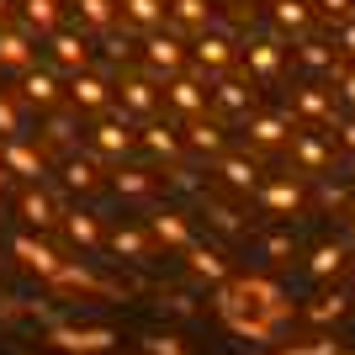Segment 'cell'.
Masks as SVG:
<instances>
[{
    "mask_svg": "<svg viewBox=\"0 0 355 355\" xmlns=\"http://www.w3.org/2000/svg\"><path fill=\"white\" fill-rule=\"evenodd\" d=\"M117 6L122 0H74V16H80V27L85 32H112L117 27Z\"/></svg>",
    "mask_w": 355,
    "mask_h": 355,
    "instance_id": "obj_35",
    "label": "cell"
},
{
    "mask_svg": "<svg viewBox=\"0 0 355 355\" xmlns=\"http://www.w3.org/2000/svg\"><path fill=\"white\" fill-rule=\"evenodd\" d=\"M329 128H334V148L355 159V112H340V117L329 122Z\"/></svg>",
    "mask_w": 355,
    "mask_h": 355,
    "instance_id": "obj_42",
    "label": "cell"
},
{
    "mask_svg": "<svg viewBox=\"0 0 355 355\" xmlns=\"http://www.w3.org/2000/svg\"><path fill=\"white\" fill-rule=\"evenodd\" d=\"M11 11H16V0H0V27L11 21Z\"/></svg>",
    "mask_w": 355,
    "mask_h": 355,
    "instance_id": "obj_48",
    "label": "cell"
},
{
    "mask_svg": "<svg viewBox=\"0 0 355 355\" xmlns=\"http://www.w3.org/2000/svg\"><path fill=\"white\" fill-rule=\"evenodd\" d=\"M313 16H318V11H313V0H270V27H276V32H292V37H297V32H308Z\"/></svg>",
    "mask_w": 355,
    "mask_h": 355,
    "instance_id": "obj_30",
    "label": "cell"
},
{
    "mask_svg": "<svg viewBox=\"0 0 355 355\" xmlns=\"http://www.w3.org/2000/svg\"><path fill=\"white\" fill-rule=\"evenodd\" d=\"M297 254V234L292 228H282V234H266V239H254V260L260 266H286Z\"/></svg>",
    "mask_w": 355,
    "mask_h": 355,
    "instance_id": "obj_37",
    "label": "cell"
},
{
    "mask_svg": "<svg viewBox=\"0 0 355 355\" xmlns=\"http://www.w3.org/2000/svg\"><path fill=\"white\" fill-rule=\"evenodd\" d=\"M340 355H355V350H340Z\"/></svg>",
    "mask_w": 355,
    "mask_h": 355,
    "instance_id": "obj_51",
    "label": "cell"
},
{
    "mask_svg": "<svg viewBox=\"0 0 355 355\" xmlns=\"http://www.w3.org/2000/svg\"><path fill=\"white\" fill-rule=\"evenodd\" d=\"M218 186L234 196H250L260 186V159L254 154H218Z\"/></svg>",
    "mask_w": 355,
    "mask_h": 355,
    "instance_id": "obj_18",
    "label": "cell"
},
{
    "mask_svg": "<svg viewBox=\"0 0 355 355\" xmlns=\"http://www.w3.org/2000/svg\"><path fill=\"white\" fill-rule=\"evenodd\" d=\"M138 148L159 154V159H175L186 144H180V128H170V122H154V117H148V128L138 133Z\"/></svg>",
    "mask_w": 355,
    "mask_h": 355,
    "instance_id": "obj_34",
    "label": "cell"
},
{
    "mask_svg": "<svg viewBox=\"0 0 355 355\" xmlns=\"http://www.w3.org/2000/svg\"><path fill=\"white\" fill-rule=\"evenodd\" d=\"M138 355H196V350L175 329H148V334H138Z\"/></svg>",
    "mask_w": 355,
    "mask_h": 355,
    "instance_id": "obj_38",
    "label": "cell"
},
{
    "mask_svg": "<svg viewBox=\"0 0 355 355\" xmlns=\"http://www.w3.org/2000/svg\"><path fill=\"white\" fill-rule=\"evenodd\" d=\"M292 122L286 117H270V112H250L244 117V138H250V148L254 154H276V148H286L292 144Z\"/></svg>",
    "mask_w": 355,
    "mask_h": 355,
    "instance_id": "obj_13",
    "label": "cell"
},
{
    "mask_svg": "<svg viewBox=\"0 0 355 355\" xmlns=\"http://www.w3.org/2000/svg\"><path fill=\"white\" fill-rule=\"evenodd\" d=\"M345 345L334 340V334H308V340H282L270 355H340Z\"/></svg>",
    "mask_w": 355,
    "mask_h": 355,
    "instance_id": "obj_39",
    "label": "cell"
},
{
    "mask_svg": "<svg viewBox=\"0 0 355 355\" xmlns=\"http://www.w3.org/2000/svg\"><path fill=\"white\" fill-rule=\"evenodd\" d=\"M218 21V6L212 0H170V27L175 32H202Z\"/></svg>",
    "mask_w": 355,
    "mask_h": 355,
    "instance_id": "obj_28",
    "label": "cell"
},
{
    "mask_svg": "<svg viewBox=\"0 0 355 355\" xmlns=\"http://www.w3.org/2000/svg\"><path fill=\"white\" fill-rule=\"evenodd\" d=\"M212 313H218L223 324H228V334H239V340H254V345H282V324H270L266 313L254 308H239V302H212Z\"/></svg>",
    "mask_w": 355,
    "mask_h": 355,
    "instance_id": "obj_6",
    "label": "cell"
},
{
    "mask_svg": "<svg viewBox=\"0 0 355 355\" xmlns=\"http://www.w3.org/2000/svg\"><path fill=\"white\" fill-rule=\"evenodd\" d=\"M350 302H355V297L345 292V286H329V292L297 302V318H302L308 329H329V324H340V318H350Z\"/></svg>",
    "mask_w": 355,
    "mask_h": 355,
    "instance_id": "obj_12",
    "label": "cell"
},
{
    "mask_svg": "<svg viewBox=\"0 0 355 355\" xmlns=\"http://www.w3.org/2000/svg\"><path fill=\"white\" fill-rule=\"evenodd\" d=\"M112 250H117L128 266H148V260H154V234H148V228H117V234H112Z\"/></svg>",
    "mask_w": 355,
    "mask_h": 355,
    "instance_id": "obj_31",
    "label": "cell"
},
{
    "mask_svg": "<svg viewBox=\"0 0 355 355\" xmlns=\"http://www.w3.org/2000/svg\"><path fill=\"white\" fill-rule=\"evenodd\" d=\"M11 254L32 270V276H43V282H59L64 266H69L53 244H43V239H32V234H16V239H11Z\"/></svg>",
    "mask_w": 355,
    "mask_h": 355,
    "instance_id": "obj_9",
    "label": "cell"
},
{
    "mask_svg": "<svg viewBox=\"0 0 355 355\" xmlns=\"http://www.w3.org/2000/svg\"><path fill=\"white\" fill-rule=\"evenodd\" d=\"M64 234H69L80 250H96V244H101V223L85 207H64Z\"/></svg>",
    "mask_w": 355,
    "mask_h": 355,
    "instance_id": "obj_36",
    "label": "cell"
},
{
    "mask_svg": "<svg viewBox=\"0 0 355 355\" xmlns=\"http://www.w3.org/2000/svg\"><path fill=\"white\" fill-rule=\"evenodd\" d=\"M16 90H21V101L37 106V112H53V106L69 101V80H64L59 64H43V69L32 64V69H21L16 74Z\"/></svg>",
    "mask_w": 355,
    "mask_h": 355,
    "instance_id": "obj_3",
    "label": "cell"
},
{
    "mask_svg": "<svg viewBox=\"0 0 355 355\" xmlns=\"http://www.w3.org/2000/svg\"><path fill=\"white\" fill-rule=\"evenodd\" d=\"M202 212H207V223L218 228L223 239H244V234H250L244 212H239V207H228V202H218V196H207V191H202Z\"/></svg>",
    "mask_w": 355,
    "mask_h": 355,
    "instance_id": "obj_32",
    "label": "cell"
},
{
    "mask_svg": "<svg viewBox=\"0 0 355 355\" xmlns=\"http://www.w3.org/2000/svg\"><path fill=\"white\" fill-rule=\"evenodd\" d=\"M292 112H297V117H308V122H334V117H340V96L308 80V85L292 90Z\"/></svg>",
    "mask_w": 355,
    "mask_h": 355,
    "instance_id": "obj_23",
    "label": "cell"
},
{
    "mask_svg": "<svg viewBox=\"0 0 355 355\" xmlns=\"http://www.w3.org/2000/svg\"><path fill=\"white\" fill-rule=\"evenodd\" d=\"M0 207H6V202H0Z\"/></svg>",
    "mask_w": 355,
    "mask_h": 355,
    "instance_id": "obj_52",
    "label": "cell"
},
{
    "mask_svg": "<svg viewBox=\"0 0 355 355\" xmlns=\"http://www.w3.org/2000/svg\"><path fill=\"white\" fill-rule=\"evenodd\" d=\"M297 64H302V69L308 74H334L340 69V64H334V48H324V43H297Z\"/></svg>",
    "mask_w": 355,
    "mask_h": 355,
    "instance_id": "obj_41",
    "label": "cell"
},
{
    "mask_svg": "<svg viewBox=\"0 0 355 355\" xmlns=\"http://www.w3.org/2000/svg\"><path fill=\"white\" fill-rule=\"evenodd\" d=\"M48 59L59 64L64 74H74V69H90V32L80 27V32H48Z\"/></svg>",
    "mask_w": 355,
    "mask_h": 355,
    "instance_id": "obj_15",
    "label": "cell"
},
{
    "mask_svg": "<svg viewBox=\"0 0 355 355\" xmlns=\"http://www.w3.org/2000/svg\"><path fill=\"white\" fill-rule=\"evenodd\" d=\"M207 106L218 112L223 122L250 117V112H254V80H228V74H223L218 85H207Z\"/></svg>",
    "mask_w": 355,
    "mask_h": 355,
    "instance_id": "obj_11",
    "label": "cell"
},
{
    "mask_svg": "<svg viewBox=\"0 0 355 355\" xmlns=\"http://www.w3.org/2000/svg\"><path fill=\"white\" fill-rule=\"evenodd\" d=\"M43 340L59 355H112L122 345V334L112 324H53Z\"/></svg>",
    "mask_w": 355,
    "mask_h": 355,
    "instance_id": "obj_1",
    "label": "cell"
},
{
    "mask_svg": "<svg viewBox=\"0 0 355 355\" xmlns=\"http://www.w3.org/2000/svg\"><path fill=\"white\" fill-rule=\"evenodd\" d=\"M292 159L302 164V175H324L329 159H334V138H318L313 128H302V133H292Z\"/></svg>",
    "mask_w": 355,
    "mask_h": 355,
    "instance_id": "obj_21",
    "label": "cell"
},
{
    "mask_svg": "<svg viewBox=\"0 0 355 355\" xmlns=\"http://www.w3.org/2000/svg\"><path fill=\"white\" fill-rule=\"evenodd\" d=\"M16 212H21V223H27V228H37V234H53V228H64V207L43 191V180H32L27 191L16 196Z\"/></svg>",
    "mask_w": 355,
    "mask_h": 355,
    "instance_id": "obj_10",
    "label": "cell"
},
{
    "mask_svg": "<svg viewBox=\"0 0 355 355\" xmlns=\"http://www.w3.org/2000/svg\"><path fill=\"white\" fill-rule=\"evenodd\" d=\"M96 159H101V154H96V148H90L85 159H80V154H64V191H96V186H101V170H96Z\"/></svg>",
    "mask_w": 355,
    "mask_h": 355,
    "instance_id": "obj_26",
    "label": "cell"
},
{
    "mask_svg": "<svg viewBox=\"0 0 355 355\" xmlns=\"http://www.w3.org/2000/svg\"><path fill=\"white\" fill-rule=\"evenodd\" d=\"M186 64H191V43H186L175 27L170 32L164 27L144 32V69L154 74V80H170V74H180Z\"/></svg>",
    "mask_w": 355,
    "mask_h": 355,
    "instance_id": "obj_2",
    "label": "cell"
},
{
    "mask_svg": "<svg viewBox=\"0 0 355 355\" xmlns=\"http://www.w3.org/2000/svg\"><path fill=\"white\" fill-rule=\"evenodd\" d=\"M302 270H308L313 282H340L345 270H350V244L345 239H329V244H313L302 254Z\"/></svg>",
    "mask_w": 355,
    "mask_h": 355,
    "instance_id": "obj_14",
    "label": "cell"
},
{
    "mask_svg": "<svg viewBox=\"0 0 355 355\" xmlns=\"http://www.w3.org/2000/svg\"><path fill=\"white\" fill-rule=\"evenodd\" d=\"M16 6H21V27L32 37H48L64 21V0H16Z\"/></svg>",
    "mask_w": 355,
    "mask_h": 355,
    "instance_id": "obj_27",
    "label": "cell"
},
{
    "mask_svg": "<svg viewBox=\"0 0 355 355\" xmlns=\"http://www.w3.org/2000/svg\"><path fill=\"white\" fill-rule=\"evenodd\" d=\"M186 254V276H196V282H228L234 276V266H228V254L218 250V244H191V250H180Z\"/></svg>",
    "mask_w": 355,
    "mask_h": 355,
    "instance_id": "obj_24",
    "label": "cell"
},
{
    "mask_svg": "<svg viewBox=\"0 0 355 355\" xmlns=\"http://www.w3.org/2000/svg\"><path fill=\"white\" fill-rule=\"evenodd\" d=\"M69 106L85 112V117H101V112L117 106V85H112L106 74H96V69H74L69 74Z\"/></svg>",
    "mask_w": 355,
    "mask_h": 355,
    "instance_id": "obj_7",
    "label": "cell"
},
{
    "mask_svg": "<svg viewBox=\"0 0 355 355\" xmlns=\"http://www.w3.org/2000/svg\"><path fill=\"white\" fill-rule=\"evenodd\" d=\"M239 48H244V43H239L228 27H223V32H207V27H202V32L191 37V64H196L202 74H228V69L239 64Z\"/></svg>",
    "mask_w": 355,
    "mask_h": 355,
    "instance_id": "obj_5",
    "label": "cell"
},
{
    "mask_svg": "<svg viewBox=\"0 0 355 355\" xmlns=\"http://www.w3.org/2000/svg\"><path fill=\"white\" fill-rule=\"evenodd\" d=\"M112 186H117V196H154V175H148V170H138V164L112 170Z\"/></svg>",
    "mask_w": 355,
    "mask_h": 355,
    "instance_id": "obj_40",
    "label": "cell"
},
{
    "mask_svg": "<svg viewBox=\"0 0 355 355\" xmlns=\"http://www.w3.org/2000/svg\"><path fill=\"white\" fill-rule=\"evenodd\" d=\"M180 144L191 148V154H207V159H218L223 148H228V128H223V117H186V128H180Z\"/></svg>",
    "mask_w": 355,
    "mask_h": 355,
    "instance_id": "obj_16",
    "label": "cell"
},
{
    "mask_svg": "<svg viewBox=\"0 0 355 355\" xmlns=\"http://www.w3.org/2000/svg\"><path fill=\"white\" fill-rule=\"evenodd\" d=\"M0 164H6V170H16V175H27V180H43V175H48V159H43V154H32L21 138H6Z\"/></svg>",
    "mask_w": 355,
    "mask_h": 355,
    "instance_id": "obj_29",
    "label": "cell"
},
{
    "mask_svg": "<svg viewBox=\"0 0 355 355\" xmlns=\"http://www.w3.org/2000/svg\"><path fill=\"white\" fill-rule=\"evenodd\" d=\"M85 144L96 148L101 159H117V154H133V148H138V128H133V117H128V112H117V106H112V112H101V117H96V128L85 133Z\"/></svg>",
    "mask_w": 355,
    "mask_h": 355,
    "instance_id": "obj_4",
    "label": "cell"
},
{
    "mask_svg": "<svg viewBox=\"0 0 355 355\" xmlns=\"http://www.w3.org/2000/svg\"><path fill=\"white\" fill-rule=\"evenodd\" d=\"M254 196H260V207L276 212V218L302 212V186H297V180H260V186H254Z\"/></svg>",
    "mask_w": 355,
    "mask_h": 355,
    "instance_id": "obj_25",
    "label": "cell"
},
{
    "mask_svg": "<svg viewBox=\"0 0 355 355\" xmlns=\"http://www.w3.org/2000/svg\"><path fill=\"white\" fill-rule=\"evenodd\" d=\"M334 96H340V106L355 112V69H334Z\"/></svg>",
    "mask_w": 355,
    "mask_h": 355,
    "instance_id": "obj_43",
    "label": "cell"
},
{
    "mask_svg": "<svg viewBox=\"0 0 355 355\" xmlns=\"http://www.w3.org/2000/svg\"><path fill=\"white\" fill-rule=\"evenodd\" d=\"M159 106H164V80H154V74H128V80H117V112L148 122Z\"/></svg>",
    "mask_w": 355,
    "mask_h": 355,
    "instance_id": "obj_8",
    "label": "cell"
},
{
    "mask_svg": "<svg viewBox=\"0 0 355 355\" xmlns=\"http://www.w3.org/2000/svg\"><path fill=\"white\" fill-rule=\"evenodd\" d=\"M350 6H355V0H313V11L329 16V21H345V16H350Z\"/></svg>",
    "mask_w": 355,
    "mask_h": 355,
    "instance_id": "obj_45",
    "label": "cell"
},
{
    "mask_svg": "<svg viewBox=\"0 0 355 355\" xmlns=\"http://www.w3.org/2000/svg\"><path fill=\"white\" fill-rule=\"evenodd\" d=\"M148 234H154V244H170V250H191L196 244V228L186 223V212H175V207L148 212Z\"/></svg>",
    "mask_w": 355,
    "mask_h": 355,
    "instance_id": "obj_22",
    "label": "cell"
},
{
    "mask_svg": "<svg viewBox=\"0 0 355 355\" xmlns=\"http://www.w3.org/2000/svg\"><path fill=\"white\" fill-rule=\"evenodd\" d=\"M37 64V37H32L27 27H0V69H11V74H21V69H32Z\"/></svg>",
    "mask_w": 355,
    "mask_h": 355,
    "instance_id": "obj_19",
    "label": "cell"
},
{
    "mask_svg": "<svg viewBox=\"0 0 355 355\" xmlns=\"http://www.w3.org/2000/svg\"><path fill=\"white\" fill-rule=\"evenodd\" d=\"M0 138H21V117H16V106L0 96Z\"/></svg>",
    "mask_w": 355,
    "mask_h": 355,
    "instance_id": "obj_44",
    "label": "cell"
},
{
    "mask_svg": "<svg viewBox=\"0 0 355 355\" xmlns=\"http://www.w3.org/2000/svg\"><path fill=\"white\" fill-rule=\"evenodd\" d=\"M345 244H355V212H345Z\"/></svg>",
    "mask_w": 355,
    "mask_h": 355,
    "instance_id": "obj_47",
    "label": "cell"
},
{
    "mask_svg": "<svg viewBox=\"0 0 355 355\" xmlns=\"http://www.w3.org/2000/svg\"><path fill=\"white\" fill-rule=\"evenodd\" d=\"M0 180H6V164H0Z\"/></svg>",
    "mask_w": 355,
    "mask_h": 355,
    "instance_id": "obj_50",
    "label": "cell"
},
{
    "mask_svg": "<svg viewBox=\"0 0 355 355\" xmlns=\"http://www.w3.org/2000/svg\"><path fill=\"white\" fill-rule=\"evenodd\" d=\"M350 286H355V260H350Z\"/></svg>",
    "mask_w": 355,
    "mask_h": 355,
    "instance_id": "obj_49",
    "label": "cell"
},
{
    "mask_svg": "<svg viewBox=\"0 0 355 355\" xmlns=\"http://www.w3.org/2000/svg\"><path fill=\"white\" fill-rule=\"evenodd\" d=\"M164 106L180 112V117H202V112H207V80L170 74V80H164Z\"/></svg>",
    "mask_w": 355,
    "mask_h": 355,
    "instance_id": "obj_17",
    "label": "cell"
},
{
    "mask_svg": "<svg viewBox=\"0 0 355 355\" xmlns=\"http://www.w3.org/2000/svg\"><path fill=\"white\" fill-rule=\"evenodd\" d=\"M340 43H345V53H355V16L340 21Z\"/></svg>",
    "mask_w": 355,
    "mask_h": 355,
    "instance_id": "obj_46",
    "label": "cell"
},
{
    "mask_svg": "<svg viewBox=\"0 0 355 355\" xmlns=\"http://www.w3.org/2000/svg\"><path fill=\"white\" fill-rule=\"evenodd\" d=\"M122 21L138 32H154L170 21V0H122Z\"/></svg>",
    "mask_w": 355,
    "mask_h": 355,
    "instance_id": "obj_33",
    "label": "cell"
},
{
    "mask_svg": "<svg viewBox=\"0 0 355 355\" xmlns=\"http://www.w3.org/2000/svg\"><path fill=\"white\" fill-rule=\"evenodd\" d=\"M244 69H250V80H276L282 74V64H286V53H282V43L276 37H244Z\"/></svg>",
    "mask_w": 355,
    "mask_h": 355,
    "instance_id": "obj_20",
    "label": "cell"
}]
</instances>
